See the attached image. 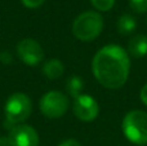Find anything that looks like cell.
<instances>
[{
    "label": "cell",
    "instance_id": "1",
    "mask_svg": "<svg viewBox=\"0 0 147 146\" xmlns=\"http://www.w3.org/2000/svg\"><path fill=\"white\" fill-rule=\"evenodd\" d=\"M92 70L101 85L109 89H117L127 83L129 76V56L121 47L106 45L96 53Z\"/></svg>",
    "mask_w": 147,
    "mask_h": 146
},
{
    "label": "cell",
    "instance_id": "2",
    "mask_svg": "<svg viewBox=\"0 0 147 146\" xmlns=\"http://www.w3.org/2000/svg\"><path fill=\"white\" fill-rule=\"evenodd\" d=\"M4 111L5 127L12 129L13 127L25 122L30 116L31 111H32V102H31L30 97L25 93H13L7 100Z\"/></svg>",
    "mask_w": 147,
    "mask_h": 146
},
{
    "label": "cell",
    "instance_id": "3",
    "mask_svg": "<svg viewBox=\"0 0 147 146\" xmlns=\"http://www.w3.org/2000/svg\"><path fill=\"white\" fill-rule=\"evenodd\" d=\"M103 30V18L97 12H84L75 18L72 34L81 41H92Z\"/></svg>",
    "mask_w": 147,
    "mask_h": 146
},
{
    "label": "cell",
    "instance_id": "4",
    "mask_svg": "<svg viewBox=\"0 0 147 146\" xmlns=\"http://www.w3.org/2000/svg\"><path fill=\"white\" fill-rule=\"evenodd\" d=\"M123 132L130 142L136 145L147 144V113L132 110L123 119Z\"/></svg>",
    "mask_w": 147,
    "mask_h": 146
},
{
    "label": "cell",
    "instance_id": "5",
    "mask_svg": "<svg viewBox=\"0 0 147 146\" xmlns=\"http://www.w3.org/2000/svg\"><path fill=\"white\" fill-rule=\"evenodd\" d=\"M67 109L69 98L58 91H49L40 100V110L47 118H61L66 114Z\"/></svg>",
    "mask_w": 147,
    "mask_h": 146
},
{
    "label": "cell",
    "instance_id": "6",
    "mask_svg": "<svg viewBox=\"0 0 147 146\" xmlns=\"http://www.w3.org/2000/svg\"><path fill=\"white\" fill-rule=\"evenodd\" d=\"M17 54L23 64L36 66L44 58L43 47L34 39H23L17 45Z\"/></svg>",
    "mask_w": 147,
    "mask_h": 146
},
{
    "label": "cell",
    "instance_id": "7",
    "mask_svg": "<svg viewBox=\"0 0 147 146\" xmlns=\"http://www.w3.org/2000/svg\"><path fill=\"white\" fill-rule=\"evenodd\" d=\"M12 146H39V135L32 127L18 124L8 135Z\"/></svg>",
    "mask_w": 147,
    "mask_h": 146
},
{
    "label": "cell",
    "instance_id": "8",
    "mask_svg": "<svg viewBox=\"0 0 147 146\" xmlns=\"http://www.w3.org/2000/svg\"><path fill=\"white\" fill-rule=\"evenodd\" d=\"M99 113V107L97 101L92 96L80 95L75 98L74 103V114L76 118H79L83 122H92L97 118Z\"/></svg>",
    "mask_w": 147,
    "mask_h": 146
},
{
    "label": "cell",
    "instance_id": "9",
    "mask_svg": "<svg viewBox=\"0 0 147 146\" xmlns=\"http://www.w3.org/2000/svg\"><path fill=\"white\" fill-rule=\"evenodd\" d=\"M128 51L133 57H143L147 54V36L145 35H136L130 39Z\"/></svg>",
    "mask_w": 147,
    "mask_h": 146
},
{
    "label": "cell",
    "instance_id": "10",
    "mask_svg": "<svg viewBox=\"0 0 147 146\" xmlns=\"http://www.w3.org/2000/svg\"><path fill=\"white\" fill-rule=\"evenodd\" d=\"M65 71V66L59 59L57 58H52L48 59L47 62H44L43 65V74L45 75L48 79H58L62 76Z\"/></svg>",
    "mask_w": 147,
    "mask_h": 146
},
{
    "label": "cell",
    "instance_id": "11",
    "mask_svg": "<svg viewBox=\"0 0 147 146\" xmlns=\"http://www.w3.org/2000/svg\"><path fill=\"white\" fill-rule=\"evenodd\" d=\"M136 27H137V22L130 14H123L117 21V30L121 35H128L133 32Z\"/></svg>",
    "mask_w": 147,
    "mask_h": 146
},
{
    "label": "cell",
    "instance_id": "12",
    "mask_svg": "<svg viewBox=\"0 0 147 146\" xmlns=\"http://www.w3.org/2000/svg\"><path fill=\"white\" fill-rule=\"evenodd\" d=\"M84 88V83L81 80V78L79 76H71L69 80H67L66 84V89L67 93H69L71 97H79L81 95V91Z\"/></svg>",
    "mask_w": 147,
    "mask_h": 146
},
{
    "label": "cell",
    "instance_id": "13",
    "mask_svg": "<svg viewBox=\"0 0 147 146\" xmlns=\"http://www.w3.org/2000/svg\"><path fill=\"white\" fill-rule=\"evenodd\" d=\"M90 3L97 10L107 12V10H110L114 7L115 0H90Z\"/></svg>",
    "mask_w": 147,
    "mask_h": 146
},
{
    "label": "cell",
    "instance_id": "14",
    "mask_svg": "<svg viewBox=\"0 0 147 146\" xmlns=\"http://www.w3.org/2000/svg\"><path fill=\"white\" fill-rule=\"evenodd\" d=\"M130 8L137 13H146L147 12V0H129Z\"/></svg>",
    "mask_w": 147,
    "mask_h": 146
},
{
    "label": "cell",
    "instance_id": "15",
    "mask_svg": "<svg viewBox=\"0 0 147 146\" xmlns=\"http://www.w3.org/2000/svg\"><path fill=\"white\" fill-rule=\"evenodd\" d=\"M21 1L23 3V5L27 8H39L40 5H43V3L45 1V0H21Z\"/></svg>",
    "mask_w": 147,
    "mask_h": 146
},
{
    "label": "cell",
    "instance_id": "16",
    "mask_svg": "<svg viewBox=\"0 0 147 146\" xmlns=\"http://www.w3.org/2000/svg\"><path fill=\"white\" fill-rule=\"evenodd\" d=\"M0 59H1L4 64H10L12 59H13V57H12V54H10L9 52H3V53L0 54Z\"/></svg>",
    "mask_w": 147,
    "mask_h": 146
},
{
    "label": "cell",
    "instance_id": "17",
    "mask_svg": "<svg viewBox=\"0 0 147 146\" xmlns=\"http://www.w3.org/2000/svg\"><path fill=\"white\" fill-rule=\"evenodd\" d=\"M58 146H81V145H80V142L76 141V140L69 139V140H66V141L61 142V144H59Z\"/></svg>",
    "mask_w": 147,
    "mask_h": 146
},
{
    "label": "cell",
    "instance_id": "18",
    "mask_svg": "<svg viewBox=\"0 0 147 146\" xmlns=\"http://www.w3.org/2000/svg\"><path fill=\"white\" fill-rule=\"evenodd\" d=\"M140 97H141V101L147 106V84L143 85L142 89H141V93H140Z\"/></svg>",
    "mask_w": 147,
    "mask_h": 146
},
{
    "label": "cell",
    "instance_id": "19",
    "mask_svg": "<svg viewBox=\"0 0 147 146\" xmlns=\"http://www.w3.org/2000/svg\"><path fill=\"white\" fill-rule=\"evenodd\" d=\"M0 146H12L9 137H0Z\"/></svg>",
    "mask_w": 147,
    "mask_h": 146
}]
</instances>
